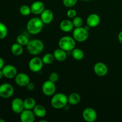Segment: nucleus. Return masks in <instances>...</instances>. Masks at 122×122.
I'll list each match as a JSON object with an SVG mask.
<instances>
[{
  "instance_id": "obj_36",
  "label": "nucleus",
  "mask_w": 122,
  "mask_h": 122,
  "mask_svg": "<svg viewBox=\"0 0 122 122\" xmlns=\"http://www.w3.org/2000/svg\"><path fill=\"white\" fill-rule=\"evenodd\" d=\"M3 77H4L3 73H2V70H1V69H0V79H2Z\"/></svg>"
},
{
  "instance_id": "obj_25",
  "label": "nucleus",
  "mask_w": 122,
  "mask_h": 122,
  "mask_svg": "<svg viewBox=\"0 0 122 122\" xmlns=\"http://www.w3.org/2000/svg\"><path fill=\"white\" fill-rule=\"evenodd\" d=\"M43 61V63L45 64H51L54 61L55 57L54 56L53 54L51 53H47L45 54L44 56H43L42 58Z\"/></svg>"
},
{
  "instance_id": "obj_15",
  "label": "nucleus",
  "mask_w": 122,
  "mask_h": 122,
  "mask_svg": "<svg viewBox=\"0 0 122 122\" xmlns=\"http://www.w3.org/2000/svg\"><path fill=\"white\" fill-rule=\"evenodd\" d=\"M101 19L98 14L92 13L88 16L86 19V23L88 27H95L100 23Z\"/></svg>"
},
{
  "instance_id": "obj_10",
  "label": "nucleus",
  "mask_w": 122,
  "mask_h": 122,
  "mask_svg": "<svg viewBox=\"0 0 122 122\" xmlns=\"http://www.w3.org/2000/svg\"><path fill=\"white\" fill-rule=\"evenodd\" d=\"M11 107L12 111L15 114H20L25 110L24 101L20 98H15L12 101Z\"/></svg>"
},
{
  "instance_id": "obj_9",
  "label": "nucleus",
  "mask_w": 122,
  "mask_h": 122,
  "mask_svg": "<svg viewBox=\"0 0 122 122\" xmlns=\"http://www.w3.org/2000/svg\"><path fill=\"white\" fill-rule=\"evenodd\" d=\"M97 113L92 108L88 107L83 111L82 117L87 122H94L97 119Z\"/></svg>"
},
{
  "instance_id": "obj_14",
  "label": "nucleus",
  "mask_w": 122,
  "mask_h": 122,
  "mask_svg": "<svg viewBox=\"0 0 122 122\" xmlns=\"http://www.w3.org/2000/svg\"><path fill=\"white\" fill-rule=\"evenodd\" d=\"M20 114L21 122H33L35 120V115L30 110L25 109Z\"/></svg>"
},
{
  "instance_id": "obj_32",
  "label": "nucleus",
  "mask_w": 122,
  "mask_h": 122,
  "mask_svg": "<svg viewBox=\"0 0 122 122\" xmlns=\"http://www.w3.org/2000/svg\"><path fill=\"white\" fill-rule=\"evenodd\" d=\"M67 15L69 19H73L74 17L77 16V11L73 8H70L67 12Z\"/></svg>"
},
{
  "instance_id": "obj_12",
  "label": "nucleus",
  "mask_w": 122,
  "mask_h": 122,
  "mask_svg": "<svg viewBox=\"0 0 122 122\" xmlns=\"http://www.w3.org/2000/svg\"><path fill=\"white\" fill-rule=\"evenodd\" d=\"M14 79H15V83L18 86L21 87L26 86L27 84L30 82L29 76L25 73H17Z\"/></svg>"
},
{
  "instance_id": "obj_4",
  "label": "nucleus",
  "mask_w": 122,
  "mask_h": 122,
  "mask_svg": "<svg viewBox=\"0 0 122 122\" xmlns=\"http://www.w3.org/2000/svg\"><path fill=\"white\" fill-rule=\"evenodd\" d=\"M73 37L64 36L58 41V46L66 52L71 51L76 47V42Z\"/></svg>"
},
{
  "instance_id": "obj_20",
  "label": "nucleus",
  "mask_w": 122,
  "mask_h": 122,
  "mask_svg": "<svg viewBox=\"0 0 122 122\" xmlns=\"http://www.w3.org/2000/svg\"><path fill=\"white\" fill-rule=\"evenodd\" d=\"M33 112L35 116L38 117L39 118L44 117L46 114V108L44 106L41 104L36 105L35 107L33 108Z\"/></svg>"
},
{
  "instance_id": "obj_5",
  "label": "nucleus",
  "mask_w": 122,
  "mask_h": 122,
  "mask_svg": "<svg viewBox=\"0 0 122 122\" xmlns=\"http://www.w3.org/2000/svg\"><path fill=\"white\" fill-rule=\"evenodd\" d=\"M73 37L75 41L79 42H83L88 39L89 32L86 27H75L73 31Z\"/></svg>"
},
{
  "instance_id": "obj_38",
  "label": "nucleus",
  "mask_w": 122,
  "mask_h": 122,
  "mask_svg": "<svg viewBox=\"0 0 122 122\" xmlns=\"http://www.w3.org/2000/svg\"><path fill=\"white\" fill-rule=\"evenodd\" d=\"M81 1H91V0H81Z\"/></svg>"
},
{
  "instance_id": "obj_35",
  "label": "nucleus",
  "mask_w": 122,
  "mask_h": 122,
  "mask_svg": "<svg viewBox=\"0 0 122 122\" xmlns=\"http://www.w3.org/2000/svg\"><path fill=\"white\" fill-rule=\"evenodd\" d=\"M118 39H119V41L122 44V31L119 32L118 35Z\"/></svg>"
},
{
  "instance_id": "obj_34",
  "label": "nucleus",
  "mask_w": 122,
  "mask_h": 122,
  "mask_svg": "<svg viewBox=\"0 0 122 122\" xmlns=\"http://www.w3.org/2000/svg\"><path fill=\"white\" fill-rule=\"evenodd\" d=\"M4 66H5V63H4V61L3 58L0 57V69L2 70V69L4 67Z\"/></svg>"
},
{
  "instance_id": "obj_17",
  "label": "nucleus",
  "mask_w": 122,
  "mask_h": 122,
  "mask_svg": "<svg viewBox=\"0 0 122 122\" xmlns=\"http://www.w3.org/2000/svg\"><path fill=\"white\" fill-rule=\"evenodd\" d=\"M31 11L33 14L35 15H39L45 10V5L44 2L40 1H36L33 2L30 6Z\"/></svg>"
},
{
  "instance_id": "obj_28",
  "label": "nucleus",
  "mask_w": 122,
  "mask_h": 122,
  "mask_svg": "<svg viewBox=\"0 0 122 122\" xmlns=\"http://www.w3.org/2000/svg\"><path fill=\"white\" fill-rule=\"evenodd\" d=\"M8 35V29L5 25L0 22V39H3L7 37Z\"/></svg>"
},
{
  "instance_id": "obj_1",
  "label": "nucleus",
  "mask_w": 122,
  "mask_h": 122,
  "mask_svg": "<svg viewBox=\"0 0 122 122\" xmlns=\"http://www.w3.org/2000/svg\"><path fill=\"white\" fill-rule=\"evenodd\" d=\"M44 23L41 19L38 17H33L30 19L26 25V29L32 35L39 34L42 30Z\"/></svg>"
},
{
  "instance_id": "obj_29",
  "label": "nucleus",
  "mask_w": 122,
  "mask_h": 122,
  "mask_svg": "<svg viewBox=\"0 0 122 122\" xmlns=\"http://www.w3.org/2000/svg\"><path fill=\"white\" fill-rule=\"evenodd\" d=\"M73 24L74 25V27H81L83 25V19L79 16H76L73 19Z\"/></svg>"
},
{
  "instance_id": "obj_33",
  "label": "nucleus",
  "mask_w": 122,
  "mask_h": 122,
  "mask_svg": "<svg viewBox=\"0 0 122 122\" xmlns=\"http://www.w3.org/2000/svg\"><path fill=\"white\" fill-rule=\"evenodd\" d=\"M26 88H27V89L29 91H32L35 89V84L32 82H30L29 83L27 84V85L26 86Z\"/></svg>"
},
{
  "instance_id": "obj_31",
  "label": "nucleus",
  "mask_w": 122,
  "mask_h": 122,
  "mask_svg": "<svg viewBox=\"0 0 122 122\" xmlns=\"http://www.w3.org/2000/svg\"><path fill=\"white\" fill-rule=\"evenodd\" d=\"M58 79H59V76H58L57 73L52 72L51 73H50V76H49V80L50 81L56 83L58 81Z\"/></svg>"
},
{
  "instance_id": "obj_19",
  "label": "nucleus",
  "mask_w": 122,
  "mask_h": 122,
  "mask_svg": "<svg viewBox=\"0 0 122 122\" xmlns=\"http://www.w3.org/2000/svg\"><path fill=\"white\" fill-rule=\"evenodd\" d=\"M53 54L55 57V59L60 62L65 61L67 57L66 51L63 50V49L60 48L55 50L53 52Z\"/></svg>"
},
{
  "instance_id": "obj_16",
  "label": "nucleus",
  "mask_w": 122,
  "mask_h": 122,
  "mask_svg": "<svg viewBox=\"0 0 122 122\" xmlns=\"http://www.w3.org/2000/svg\"><path fill=\"white\" fill-rule=\"evenodd\" d=\"M40 15V19L45 25L50 24L54 19L53 12L50 9H45Z\"/></svg>"
},
{
  "instance_id": "obj_37",
  "label": "nucleus",
  "mask_w": 122,
  "mask_h": 122,
  "mask_svg": "<svg viewBox=\"0 0 122 122\" xmlns=\"http://www.w3.org/2000/svg\"><path fill=\"white\" fill-rule=\"evenodd\" d=\"M0 122H5V120L2 119H0Z\"/></svg>"
},
{
  "instance_id": "obj_22",
  "label": "nucleus",
  "mask_w": 122,
  "mask_h": 122,
  "mask_svg": "<svg viewBox=\"0 0 122 122\" xmlns=\"http://www.w3.org/2000/svg\"><path fill=\"white\" fill-rule=\"evenodd\" d=\"M11 51L12 54L15 56H21L23 52V47L21 45L18 44L17 42L14 43L11 45Z\"/></svg>"
},
{
  "instance_id": "obj_7",
  "label": "nucleus",
  "mask_w": 122,
  "mask_h": 122,
  "mask_svg": "<svg viewBox=\"0 0 122 122\" xmlns=\"http://www.w3.org/2000/svg\"><path fill=\"white\" fill-rule=\"evenodd\" d=\"M14 92V88L10 83H4L0 85V97L2 98L7 99L11 97Z\"/></svg>"
},
{
  "instance_id": "obj_18",
  "label": "nucleus",
  "mask_w": 122,
  "mask_h": 122,
  "mask_svg": "<svg viewBox=\"0 0 122 122\" xmlns=\"http://www.w3.org/2000/svg\"><path fill=\"white\" fill-rule=\"evenodd\" d=\"M60 28L63 32H71L74 28V25L72 21L70 20H64L60 23Z\"/></svg>"
},
{
  "instance_id": "obj_30",
  "label": "nucleus",
  "mask_w": 122,
  "mask_h": 122,
  "mask_svg": "<svg viewBox=\"0 0 122 122\" xmlns=\"http://www.w3.org/2000/svg\"><path fill=\"white\" fill-rule=\"evenodd\" d=\"M77 0H63V5L67 8H71L76 4Z\"/></svg>"
},
{
  "instance_id": "obj_13",
  "label": "nucleus",
  "mask_w": 122,
  "mask_h": 122,
  "mask_svg": "<svg viewBox=\"0 0 122 122\" xmlns=\"http://www.w3.org/2000/svg\"><path fill=\"white\" fill-rule=\"evenodd\" d=\"M94 71L97 76L103 77L107 75L108 69L105 63L102 62H98L94 65Z\"/></svg>"
},
{
  "instance_id": "obj_11",
  "label": "nucleus",
  "mask_w": 122,
  "mask_h": 122,
  "mask_svg": "<svg viewBox=\"0 0 122 122\" xmlns=\"http://www.w3.org/2000/svg\"><path fill=\"white\" fill-rule=\"evenodd\" d=\"M4 77L7 79L15 78L16 75H17V70L15 67L11 64H7L4 66L2 69Z\"/></svg>"
},
{
  "instance_id": "obj_8",
  "label": "nucleus",
  "mask_w": 122,
  "mask_h": 122,
  "mask_svg": "<svg viewBox=\"0 0 122 122\" xmlns=\"http://www.w3.org/2000/svg\"><path fill=\"white\" fill-rule=\"evenodd\" d=\"M42 91L43 94L47 97H51L56 94V85L52 81H46L42 86Z\"/></svg>"
},
{
  "instance_id": "obj_3",
  "label": "nucleus",
  "mask_w": 122,
  "mask_h": 122,
  "mask_svg": "<svg viewBox=\"0 0 122 122\" xmlns=\"http://www.w3.org/2000/svg\"><path fill=\"white\" fill-rule=\"evenodd\" d=\"M26 48L29 53L33 56H37L44 51V44L42 41L34 39L29 41Z\"/></svg>"
},
{
  "instance_id": "obj_26",
  "label": "nucleus",
  "mask_w": 122,
  "mask_h": 122,
  "mask_svg": "<svg viewBox=\"0 0 122 122\" xmlns=\"http://www.w3.org/2000/svg\"><path fill=\"white\" fill-rule=\"evenodd\" d=\"M29 42V38L24 35H20L17 36L16 38V42L20 44L22 46H25V45L26 46L28 44Z\"/></svg>"
},
{
  "instance_id": "obj_21",
  "label": "nucleus",
  "mask_w": 122,
  "mask_h": 122,
  "mask_svg": "<svg viewBox=\"0 0 122 122\" xmlns=\"http://www.w3.org/2000/svg\"><path fill=\"white\" fill-rule=\"evenodd\" d=\"M81 97L78 93L73 92L68 97V103L72 106L77 105L81 102Z\"/></svg>"
},
{
  "instance_id": "obj_24",
  "label": "nucleus",
  "mask_w": 122,
  "mask_h": 122,
  "mask_svg": "<svg viewBox=\"0 0 122 122\" xmlns=\"http://www.w3.org/2000/svg\"><path fill=\"white\" fill-rule=\"evenodd\" d=\"M71 56L73 58L77 61H81L84 57V52L81 49L75 48L71 51Z\"/></svg>"
},
{
  "instance_id": "obj_23",
  "label": "nucleus",
  "mask_w": 122,
  "mask_h": 122,
  "mask_svg": "<svg viewBox=\"0 0 122 122\" xmlns=\"http://www.w3.org/2000/svg\"><path fill=\"white\" fill-rule=\"evenodd\" d=\"M36 100L32 97H28L24 100V107L25 109L26 110H32L33 109L35 106Z\"/></svg>"
},
{
  "instance_id": "obj_2",
  "label": "nucleus",
  "mask_w": 122,
  "mask_h": 122,
  "mask_svg": "<svg viewBox=\"0 0 122 122\" xmlns=\"http://www.w3.org/2000/svg\"><path fill=\"white\" fill-rule=\"evenodd\" d=\"M68 103V97L63 93H57L52 95L51 104L54 108L57 110L64 108Z\"/></svg>"
},
{
  "instance_id": "obj_27",
  "label": "nucleus",
  "mask_w": 122,
  "mask_h": 122,
  "mask_svg": "<svg viewBox=\"0 0 122 122\" xmlns=\"http://www.w3.org/2000/svg\"><path fill=\"white\" fill-rule=\"evenodd\" d=\"M19 12L23 16H27L30 14L32 11H31L30 7L27 5H23L19 9Z\"/></svg>"
},
{
  "instance_id": "obj_6",
  "label": "nucleus",
  "mask_w": 122,
  "mask_h": 122,
  "mask_svg": "<svg viewBox=\"0 0 122 122\" xmlns=\"http://www.w3.org/2000/svg\"><path fill=\"white\" fill-rule=\"evenodd\" d=\"M44 64L42 58L34 57L31 58L29 62V68L32 72L38 73L42 69Z\"/></svg>"
}]
</instances>
